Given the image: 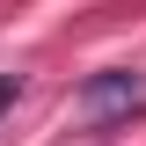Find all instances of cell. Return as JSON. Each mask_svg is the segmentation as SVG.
Listing matches in <instances>:
<instances>
[{
	"label": "cell",
	"instance_id": "2",
	"mask_svg": "<svg viewBox=\"0 0 146 146\" xmlns=\"http://www.w3.org/2000/svg\"><path fill=\"white\" fill-rule=\"evenodd\" d=\"M15 95H22V73H0V110L15 102Z\"/></svg>",
	"mask_w": 146,
	"mask_h": 146
},
{
	"label": "cell",
	"instance_id": "1",
	"mask_svg": "<svg viewBox=\"0 0 146 146\" xmlns=\"http://www.w3.org/2000/svg\"><path fill=\"white\" fill-rule=\"evenodd\" d=\"M131 102H146V73H131V66H110L95 80H80V117H117Z\"/></svg>",
	"mask_w": 146,
	"mask_h": 146
}]
</instances>
